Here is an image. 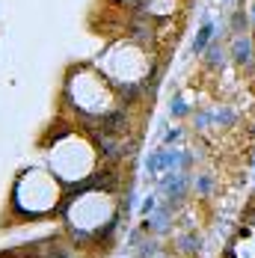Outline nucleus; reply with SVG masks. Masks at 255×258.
<instances>
[{
	"instance_id": "1",
	"label": "nucleus",
	"mask_w": 255,
	"mask_h": 258,
	"mask_svg": "<svg viewBox=\"0 0 255 258\" xmlns=\"http://www.w3.org/2000/svg\"><path fill=\"white\" fill-rule=\"evenodd\" d=\"M62 101L72 107L77 119L98 128L107 119H113L116 113L125 110L128 95L92 62V66L69 69L66 83H62Z\"/></svg>"
},
{
	"instance_id": "2",
	"label": "nucleus",
	"mask_w": 255,
	"mask_h": 258,
	"mask_svg": "<svg viewBox=\"0 0 255 258\" xmlns=\"http://www.w3.org/2000/svg\"><path fill=\"white\" fill-rule=\"evenodd\" d=\"M62 220L77 240H104L119 223V196L110 181H92L77 187L62 202Z\"/></svg>"
},
{
	"instance_id": "3",
	"label": "nucleus",
	"mask_w": 255,
	"mask_h": 258,
	"mask_svg": "<svg viewBox=\"0 0 255 258\" xmlns=\"http://www.w3.org/2000/svg\"><path fill=\"white\" fill-rule=\"evenodd\" d=\"M101 143L98 137L80 128H66L62 134H53L48 146V169L66 187H86L98 178L101 166Z\"/></svg>"
},
{
	"instance_id": "4",
	"label": "nucleus",
	"mask_w": 255,
	"mask_h": 258,
	"mask_svg": "<svg viewBox=\"0 0 255 258\" xmlns=\"http://www.w3.org/2000/svg\"><path fill=\"white\" fill-rule=\"evenodd\" d=\"M95 66L125 92L128 101H131L137 92H143L154 80L157 56L152 51V42H143L137 36H125V39L110 42L107 51L98 53Z\"/></svg>"
},
{
	"instance_id": "5",
	"label": "nucleus",
	"mask_w": 255,
	"mask_h": 258,
	"mask_svg": "<svg viewBox=\"0 0 255 258\" xmlns=\"http://www.w3.org/2000/svg\"><path fill=\"white\" fill-rule=\"evenodd\" d=\"M66 202V184L48 166H27L12 184V211L27 220H42Z\"/></svg>"
},
{
	"instance_id": "6",
	"label": "nucleus",
	"mask_w": 255,
	"mask_h": 258,
	"mask_svg": "<svg viewBox=\"0 0 255 258\" xmlns=\"http://www.w3.org/2000/svg\"><path fill=\"white\" fill-rule=\"evenodd\" d=\"M252 53H255V45H252V36L249 33H240V36L231 39V62L249 66L252 62Z\"/></svg>"
},
{
	"instance_id": "7",
	"label": "nucleus",
	"mask_w": 255,
	"mask_h": 258,
	"mask_svg": "<svg viewBox=\"0 0 255 258\" xmlns=\"http://www.w3.org/2000/svg\"><path fill=\"white\" fill-rule=\"evenodd\" d=\"M246 30H249V18H246V12H234V15H231V33L240 36V33H246Z\"/></svg>"
},
{
	"instance_id": "8",
	"label": "nucleus",
	"mask_w": 255,
	"mask_h": 258,
	"mask_svg": "<svg viewBox=\"0 0 255 258\" xmlns=\"http://www.w3.org/2000/svg\"><path fill=\"white\" fill-rule=\"evenodd\" d=\"M9 258H42V255H9Z\"/></svg>"
},
{
	"instance_id": "9",
	"label": "nucleus",
	"mask_w": 255,
	"mask_h": 258,
	"mask_svg": "<svg viewBox=\"0 0 255 258\" xmlns=\"http://www.w3.org/2000/svg\"><path fill=\"white\" fill-rule=\"evenodd\" d=\"M116 3H134V0H116Z\"/></svg>"
},
{
	"instance_id": "10",
	"label": "nucleus",
	"mask_w": 255,
	"mask_h": 258,
	"mask_svg": "<svg viewBox=\"0 0 255 258\" xmlns=\"http://www.w3.org/2000/svg\"><path fill=\"white\" fill-rule=\"evenodd\" d=\"M226 3H229V0H226Z\"/></svg>"
}]
</instances>
